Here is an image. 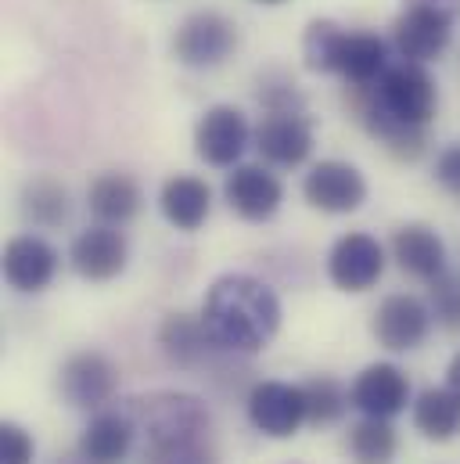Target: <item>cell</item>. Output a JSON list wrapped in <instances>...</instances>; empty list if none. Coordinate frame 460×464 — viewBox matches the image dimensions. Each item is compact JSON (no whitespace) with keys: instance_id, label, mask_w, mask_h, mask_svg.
Segmentation results:
<instances>
[{"instance_id":"obj_24","label":"cell","mask_w":460,"mask_h":464,"mask_svg":"<svg viewBox=\"0 0 460 464\" xmlns=\"http://www.w3.org/2000/svg\"><path fill=\"white\" fill-rule=\"evenodd\" d=\"M388 65H392L388 62V44L378 33H349L345 36L339 76H342L349 87H356V91L374 87L385 76Z\"/></svg>"},{"instance_id":"obj_13","label":"cell","mask_w":460,"mask_h":464,"mask_svg":"<svg viewBox=\"0 0 460 464\" xmlns=\"http://www.w3.org/2000/svg\"><path fill=\"white\" fill-rule=\"evenodd\" d=\"M349 400L363 418H388L392 421L396 414L407 411V403H414V392H410V378L399 363L378 360V363H367L352 378Z\"/></svg>"},{"instance_id":"obj_21","label":"cell","mask_w":460,"mask_h":464,"mask_svg":"<svg viewBox=\"0 0 460 464\" xmlns=\"http://www.w3.org/2000/svg\"><path fill=\"white\" fill-rule=\"evenodd\" d=\"M144 206V195H140V184L126 173H101L91 180L87 188V209L94 213L98 224H109V227H126Z\"/></svg>"},{"instance_id":"obj_36","label":"cell","mask_w":460,"mask_h":464,"mask_svg":"<svg viewBox=\"0 0 460 464\" xmlns=\"http://www.w3.org/2000/svg\"><path fill=\"white\" fill-rule=\"evenodd\" d=\"M255 4H263V7H277V4H284V0H255Z\"/></svg>"},{"instance_id":"obj_35","label":"cell","mask_w":460,"mask_h":464,"mask_svg":"<svg viewBox=\"0 0 460 464\" xmlns=\"http://www.w3.org/2000/svg\"><path fill=\"white\" fill-rule=\"evenodd\" d=\"M446 385L460 392V353H454V360H450V367H446Z\"/></svg>"},{"instance_id":"obj_19","label":"cell","mask_w":460,"mask_h":464,"mask_svg":"<svg viewBox=\"0 0 460 464\" xmlns=\"http://www.w3.org/2000/svg\"><path fill=\"white\" fill-rule=\"evenodd\" d=\"M388 248H392L396 266L414 281L432 285L439 274H446V241L428 224H403L392 234Z\"/></svg>"},{"instance_id":"obj_28","label":"cell","mask_w":460,"mask_h":464,"mask_svg":"<svg viewBox=\"0 0 460 464\" xmlns=\"http://www.w3.org/2000/svg\"><path fill=\"white\" fill-rule=\"evenodd\" d=\"M302 392H306V421L310 425H335L345 411L352 407L349 392L339 378L331 374H313L302 382Z\"/></svg>"},{"instance_id":"obj_3","label":"cell","mask_w":460,"mask_h":464,"mask_svg":"<svg viewBox=\"0 0 460 464\" xmlns=\"http://www.w3.org/2000/svg\"><path fill=\"white\" fill-rule=\"evenodd\" d=\"M374 102L388 116L403 119L410 126H428L439 112V87L421 62H396L385 76L370 87Z\"/></svg>"},{"instance_id":"obj_22","label":"cell","mask_w":460,"mask_h":464,"mask_svg":"<svg viewBox=\"0 0 460 464\" xmlns=\"http://www.w3.org/2000/svg\"><path fill=\"white\" fill-rule=\"evenodd\" d=\"M158 346L166 353L169 363L191 371V367H202L209 360V353L216 349V343L209 339L206 324H202V314L191 317V314H169L158 328Z\"/></svg>"},{"instance_id":"obj_10","label":"cell","mask_w":460,"mask_h":464,"mask_svg":"<svg viewBox=\"0 0 460 464\" xmlns=\"http://www.w3.org/2000/svg\"><path fill=\"white\" fill-rule=\"evenodd\" d=\"M302 198L328 217H345L356 213L367 202V180L363 173L342 162V159H321L317 166H310V173L302 177Z\"/></svg>"},{"instance_id":"obj_12","label":"cell","mask_w":460,"mask_h":464,"mask_svg":"<svg viewBox=\"0 0 460 464\" xmlns=\"http://www.w3.org/2000/svg\"><path fill=\"white\" fill-rule=\"evenodd\" d=\"M224 202H227V209L237 220H244V224H266V220H273L281 213L284 184L266 166L241 162V166L230 169L227 180H224Z\"/></svg>"},{"instance_id":"obj_25","label":"cell","mask_w":460,"mask_h":464,"mask_svg":"<svg viewBox=\"0 0 460 464\" xmlns=\"http://www.w3.org/2000/svg\"><path fill=\"white\" fill-rule=\"evenodd\" d=\"M22 217H25L33 227H43V231L65 227L69 217H72V202H69L65 184L51 180V177L29 180V184L22 188Z\"/></svg>"},{"instance_id":"obj_30","label":"cell","mask_w":460,"mask_h":464,"mask_svg":"<svg viewBox=\"0 0 460 464\" xmlns=\"http://www.w3.org/2000/svg\"><path fill=\"white\" fill-rule=\"evenodd\" d=\"M428 306L439 328L460 332V274L446 270L428 285Z\"/></svg>"},{"instance_id":"obj_34","label":"cell","mask_w":460,"mask_h":464,"mask_svg":"<svg viewBox=\"0 0 460 464\" xmlns=\"http://www.w3.org/2000/svg\"><path fill=\"white\" fill-rule=\"evenodd\" d=\"M403 7H425V11H436L450 22L460 18V0H403Z\"/></svg>"},{"instance_id":"obj_1","label":"cell","mask_w":460,"mask_h":464,"mask_svg":"<svg viewBox=\"0 0 460 464\" xmlns=\"http://www.w3.org/2000/svg\"><path fill=\"white\" fill-rule=\"evenodd\" d=\"M202 324L224 353H263L281 332V299L252 274H224L202 299Z\"/></svg>"},{"instance_id":"obj_11","label":"cell","mask_w":460,"mask_h":464,"mask_svg":"<svg viewBox=\"0 0 460 464\" xmlns=\"http://www.w3.org/2000/svg\"><path fill=\"white\" fill-rule=\"evenodd\" d=\"M58 389H62V400L69 407H76V411H101L115 396V389H119V367L105 353H98V349L72 353L62 363Z\"/></svg>"},{"instance_id":"obj_33","label":"cell","mask_w":460,"mask_h":464,"mask_svg":"<svg viewBox=\"0 0 460 464\" xmlns=\"http://www.w3.org/2000/svg\"><path fill=\"white\" fill-rule=\"evenodd\" d=\"M436 184H439L450 198L460 202V140L439 151V159H436Z\"/></svg>"},{"instance_id":"obj_7","label":"cell","mask_w":460,"mask_h":464,"mask_svg":"<svg viewBox=\"0 0 460 464\" xmlns=\"http://www.w3.org/2000/svg\"><path fill=\"white\" fill-rule=\"evenodd\" d=\"M385 245L367 231H349L342 234L331 252H328V277L339 292L349 295H359V292H370L381 274H385Z\"/></svg>"},{"instance_id":"obj_26","label":"cell","mask_w":460,"mask_h":464,"mask_svg":"<svg viewBox=\"0 0 460 464\" xmlns=\"http://www.w3.org/2000/svg\"><path fill=\"white\" fill-rule=\"evenodd\" d=\"M345 450L352 464H392L399 436L388 418H359L345 436Z\"/></svg>"},{"instance_id":"obj_31","label":"cell","mask_w":460,"mask_h":464,"mask_svg":"<svg viewBox=\"0 0 460 464\" xmlns=\"http://www.w3.org/2000/svg\"><path fill=\"white\" fill-rule=\"evenodd\" d=\"M259 105L266 112H299L306 109V98L295 87V80H288L284 72H266L259 80Z\"/></svg>"},{"instance_id":"obj_29","label":"cell","mask_w":460,"mask_h":464,"mask_svg":"<svg viewBox=\"0 0 460 464\" xmlns=\"http://www.w3.org/2000/svg\"><path fill=\"white\" fill-rule=\"evenodd\" d=\"M140 464H216V450H213L209 436L173 440V443H148Z\"/></svg>"},{"instance_id":"obj_23","label":"cell","mask_w":460,"mask_h":464,"mask_svg":"<svg viewBox=\"0 0 460 464\" xmlns=\"http://www.w3.org/2000/svg\"><path fill=\"white\" fill-rule=\"evenodd\" d=\"M410 421L428 443H450L460 432V392L450 385H432L410 403Z\"/></svg>"},{"instance_id":"obj_5","label":"cell","mask_w":460,"mask_h":464,"mask_svg":"<svg viewBox=\"0 0 460 464\" xmlns=\"http://www.w3.org/2000/svg\"><path fill=\"white\" fill-rule=\"evenodd\" d=\"M432 324H436L432 306L421 295L396 292V295H385L378 303L374 321H370V335L378 339V346L388 349V353H410V349L428 343Z\"/></svg>"},{"instance_id":"obj_15","label":"cell","mask_w":460,"mask_h":464,"mask_svg":"<svg viewBox=\"0 0 460 464\" xmlns=\"http://www.w3.org/2000/svg\"><path fill=\"white\" fill-rule=\"evenodd\" d=\"M349 94H352V98H349L352 116L359 119V126H363L378 144H385L388 155H396V159H403V162H417V159L425 155V148H428L425 126H410V122H403V119L388 116V112L374 102L370 87H367V91L349 87Z\"/></svg>"},{"instance_id":"obj_16","label":"cell","mask_w":460,"mask_h":464,"mask_svg":"<svg viewBox=\"0 0 460 464\" xmlns=\"http://www.w3.org/2000/svg\"><path fill=\"white\" fill-rule=\"evenodd\" d=\"M454 40V22L425 11V7H403L392 22V47L403 62H436Z\"/></svg>"},{"instance_id":"obj_9","label":"cell","mask_w":460,"mask_h":464,"mask_svg":"<svg viewBox=\"0 0 460 464\" xmlns=\"http://www.w3.org/2000/svg\"><path fill=\"white\" fill-rule=\"evenodd\" d=\"M252 148L266 166L295 169L313 155V119L306 109L299 112H266L255 126Z\"/></svg>"},{"instance_id":"obj_6","label":"cell","mask_w":460,"mask_h":464,"mask_svg":"<svg viewBox=\"0 0 460 464\" xmlns=\"http://www.w3.org/2000/svg\"><path fill=\"white\" fill-rule=\"evenodd\" d=\"M248 421L266 440H292L306 425V392L292 382H255L244 400Z\"/></svg>"},{"instance_id":"obj_32","label":"cell","mask_w":460,"mask_h":464,"mask_svg":"<svg viewBox=\"0 0 460 464\" xmlns=\"http://www.w3.org/2000/svg\"><path fill=\"white\" fill-rule=\"evenodd\" d=\"M33 458H36L33 436L18 421H4L0 425V464H33Z\"/></svg>"},{"instance_id":"obj_14","label":"cell","mask_w":460,"mask_h":464,"mask_svg":"<svg viewBox=\"0 0 460 464\" xmlns=\"http://www.w3.org/2000/svg\"><path fill=\"white\" fill-rule=\"evenodd\" d=\"M126 263H129V241L119 227L109 224H94L80 231L69 245V266L91 285L115 281L126 270Z\"/></svg>"},{"instance_id":"obj_17","label":"cell","mask_w":460,"mask_h":464,"mask_svg":"<svg viewBox=\"0 0 460 464\" xmlns=\"http://www.w3.org/2000/svg\"><path fill=\"white\" fill-rule=\"evenodd\" d=\"M58 274V248L40 234H18L4 245V281L22 292H43Z\"/></svg>"},{"instance_id":"obj_27","label":"cell","mask_w":460,"mask_h":464,"mask_svg":"<svg viewBox=\"0 0 460 464\" xmlns=\"http://www.w3.org/2000/svg\"><path fill=\"white\" fill-rule=\"evenodd\" d=\"M345 36H349V29H342L335 18H313L302 33V65L321 76L339 72Z\"/></svg>"},{"instance_id":"obj_20","label":"cell","mask_w":460,"mask_h":464,"mask_svg":"<svg viewBox=\"0 0 460 464\" xmlns=\"http://www.w3.org/2000/svg\"><path fill=\"white\" fill-rule=\"evenodd\" d=\"M158 209L177 231H202L213 213V188L202 177L177 173L158 188Z\"/></svg>"},{"instance_id":"obj_8","label":"cell","mask_w":460,"mask_h":464,"mask_svg":"<svg viewBox=\"0 0 460 464\" xmlns=\"http://www.w3.org/2000/svg\"><path fill=\"white\" fill-rule=\"evenodd\" d=\"M252 137L255 130L248 126L244 112L234 105H213L195 122V151L206 166H216V169L241 166V155L248 151Z\"/></svg>"},{"instance_id":"obj_4","label":"cell","mask_w":460,"mask_h":464,"mask_svg":"<svg viewBox=\"0 0 460 464\" xmlns=\"http://www.w3.org/2000/svg\"><path fill=\"white\" fill-rule=\"evenodd\" d=\"M237 51V25L224 11H195L173 33V58L187 69H216Z\"/></svg>"},{"instance_id":"obj_2","label":"cell","mask_w":460,"mask_h":464,"mask_svg":"<svg viewBox=\"0 0 460 464\" xmlns=\"http://www.w3.org/2000/svg\"><path fill=\"white\" fill-rule=\"evenodd\" d=\"M122 407L133 418L137 432H144L148 443H173V440L209 436V411L191 392L158 389V392H148V396H133Z\"/></svg>"},{"instance_id":"obj_18","label":"cell","mask_w":460,"mask_h":464,"mask_svg":"<svg viewBox=\"0 0 460 464\" xmlns=\"http://www.w3.org/2000/svg\"><path fill=\"white\" fill-rule=\"evenodd\" d=\"M133 440H137V425L126 414V407H101L80 436V461L122 464L133 450Z\"/></svg>"}]
</instances>
